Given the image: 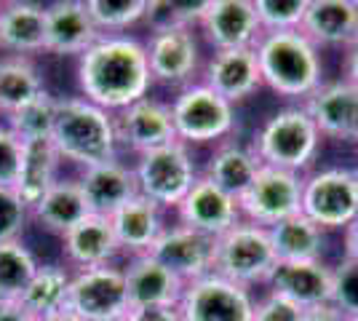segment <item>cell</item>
<instances>
[{
    "label": "cell",
    "instance_id": "obj_1",
    "mask_svg": "<svg viewBox=\"0 0 358 321\" xmlns=\"http://www.w3.org/2000/svg\"><path fill=\"white\" fill-rule=\"evenodd\" d=\"M75 73L83 99L107 113H120L145 99L155 83L148 48L131 35H99V41L78 57Z\"/></svg>",
    "mask_w": 358,
    "mask_h": 321
},
{
    "label": "cell",
    "instance_id": "obj_2",
    "mask_svg": "<svg viewBox=\"0 0 358 321\" xmlns=\"http://www.w3.org/2000/svg\"><path fill=\"white\" fill-rule=\"evenodd\" d=\"M51 145L57 148L62 161H70L80 169L110 164L115 161L118 148L115 115L83 97H59Z\"/></svg>",
    "mask_w": 358,
    "mask_h": 321
},
{
    "label": "cell",
    "instance_id": "obj_3",
    "mask_svg": "<svg viewBox=\"0 0 358 321\" xmlns=\"http://www.w3.org/2000/svg\"><path fill=\"white\" fill-rule=\"evenodd\" d=\"M262 86L289 99L305 102L324 83V59L299 30L265 32L254 48Z\"/></svg>",
    "mask_w": 358,
    "mask_h": 321
},
{
    "label": "cell",
    "instance_id": "obj_4",
    "mask_svg": "<svg viewBox=\"0 0 358 321\" xmlns=\"http://www.w3.org/2000/svg\"><path fill=\"white\" fill-rule=\"evenodd\" d=\"M321 142L324 137L310 113L302 105H292L281 107L262 123V129L254 137L252 150L262 161V166L302 174L305 169L313 166Z\"/></svg>",
    "mask_w": 358,
    "mask_h": 321
},
{
    "label": "cell",
    "instance_id": "obj_5",
    "mask_svg": "<svg viewBox=\"0 0 358 321\" xmlns=\"http://www.w3.org/2000/svg\"><path fill=\"white\" fill-rule=\"evenodd\" d=\"M278 265V255L273 249L268 228L241 220L217 238L214 249V273L238 284L254 287L268 284L273 268Z\"/></svg>",
    "mask_w": 358,
    "mask_h": 321
},
{
    "label": "cell",
    "instance_id": "obj_6",
    "mask_svg": "<svg viewBox=\"0 0 358 321\" xmlns=\"http://www.w3.org/2000/svg\"><path fill=\"white\" fill-rule=\"evenodd\" d=\"M171 121L182 145H209L236 131V105H230L206 83H190L171 102Z\"/></svg>",
    "mask_w": 358,
    "mask_h": 321
},
{
    "label": "cell",
    "instance_id": "obj_7",
    "mask_svg": "<svg viewBox=\"0 0 358 321\" xmlns=\"http://www.w3.org/2000/svg\"><path fill=\"white\" fill-rule=\"evenodd\" d=\"M134 177L139 196L158 204L161 209H177L179 201L198 180V169L190 155V148L182 142H171L158 150L142 153L134 164Z\"/></svg>",
    "mask_w": 358,
    "mask_h": 321
},
{
    "label": "cell",
    "instance_id": "obj_8",
    "mask_svg": "<svg viewBox=\"0 0 358 321\" xmlns=\"http://www.w3.org/2000/svg\"><path fill=\"white\" fill-rule=\"evenodd\" d=\"M302 174L259 166L252 185L238 196L241 220L273 228L302 212Z\"/></svg>",
    "mask_w": 358,
    "mask_h": 321
},
{
    "label": "cell",
    "instance_id": "obj_9",
    "mask_svg": "<svg viewBox=\"0 0 358 321\" xmlns=\"http://www.w3.org/2000/svg\"><path fill=\"white\" fill-rule=\"evenodd\" d=\"M67 308L83 321H123L131 311L126 273L115 265L75 271Z\"/></svg>",
    "mask_w": 358,
    "mask_h": 321
},
{
    "label": "cell",
    "instance_id": "obj_10",
    "mask_svg": "<svg viewBox=\"0 0 358 321\" xmlns=\"http://www.w3.org/2000/svg\"><path fill=\"white\" fill-rule=\"evenodd\" d=\"M302 214L324 230H345L358 217L350 169H321L302 180Z\"/></svg>",
    "mask_w": 358,
    "mask_h": 321
},
{
    "label": "cell",
    "instance_id": "obj_11",
    "mask_svg": "<svg viewBox=\"0 0 358 321\" xmlns=\"http://www.w3.org/2000/svg\"><path fill=\"white\" fill-rule=\"evenodd\" d=\"M179 316L182 321H254V297L246 287L209 273L185 284Z\"/></svg>",
    "mask_w": 358,
    "mask_h": 321
},
{
    "label": "cell",
    "instance_id": "obj_12",
    "mask_svg": "<svg viewBox=\"0 0 358 321\" xmlns=\"http://www.w3.org/2000/svg\"><path fill=\"white\" fill-rule=\"evenodd\" d=\"M150 76L155 83L166 86H190L201 67V46L198 35L187 27H169V30L150 32L148 43Z\"/></svg>",
    "mask_w": 358,
    "mask_h": 321
},
{
    "label": "cell",
    "instance_id": "obj_13",
    "mask_svg": "<svg viewBox=\"0 0 358 321\" xmlns=\"http://www.w3.org/2000/svg\"><path fill=\"white\" fill-rule=\"evenodd\" d=\"M214 249H217V238L179 222L171 228L166 225L148 255L169 268L177 278H182L185 284H190L195 278L214 273Z\"/></svg>",
    "mask_w": 358,
    "mask_h": 321
},
{
    "label": "cell",
    "instance_id": "obj_14",
    "mask_svg": "<svg viewBox=\"0 0 358 321\" xmlns=\"http://www.w3.org/2000/svg\"><path fill=\"white\" fill-rule=\"evenodd\" d=\"M302 107L310 113L321 137L358 145V86L350 80L321 83Z\"/></svg>",
    "mask_w": 358,
    "mask_h": 321
},
{
    "label": "cell",
    "instance_id": "obj_15",
    "mask_svg": "<svg viewBox=\"0 0 358 321\" xmlns=\"http://www.w3.org/2000/svg\"><path fill=\"white\" fill-rule=\"evenodd\" d=\"M177 217L182 225L201 230L211 238H220L236 222H241L238 199L224 193L222 187H217L203 174H198L193 187L187 190V196L179 201Z\"/></svg>",
    "mask_w": 358,
    "mask_h": 321
},
{
    "label": "cell",
    "instance_id": "obj_16",
    "mask_svg": "<svg viewBox=\"0 0 358 321\" xmlns=\"http://www.w3.org/2000/svg\"><path fill=\"white\" fill-rule=\"evenodd\" d=\"M268 284L273 294H281L305 311L318 306H331L334 268H329L324 260H278Z\"/></svg>",
    "mask_w": 358,
    "mask_h": 321
},
{
    "label": "cell",
    "instance_id": "obj_17",
    "mask_svg": "<svg viewBox=\"0 0 358 321\" xmlns=\"http://www.w3.org/2000/svg\"><path fill=\"white\" fill-rule=\"evenodd\" d=\"M115 134H118V142L136 150L139 155L171 145V142H177L171 107L166 102L145 97L131 107L115 113Z\"/></svg>",
    "mask_w": 358,
    "mask_h": 321
},
{
    "label": "cell",
    "instance_id": "obj_18",
    "mask_svg": "<svg viewBox=\"0 0 358 321\" xmlns=\"http://www.w3.org/2000/svg\"><path fill=\"white\" fill-rule=\"evenodd\" d=\"M201 30L214 51L257 48L265 35L254 11V0H211Z\"/></svg>",
    "mask_w": 358,
    "mask_h": 321
},
{
    "label": "cell",
    "instance_id": "obj_19",
    "mask_svg": "<svg viewBox=\"0 0 358 321\" xmlns=\"http://www.w3.org/2000/svg\"><path fill=\"white\" fill-rule=\"evenodd\" d=\"M102 32L91 22L86 0H59L45 6V51L54 57H80Z\"/></svg>",
    "mask_w": 358,
    "mask_h": 321
},
{
    "label": "cell",
    "instance_id": "obj_20",
    "mask_svg": "<svg viewBox=\"0 0 358 321\" xmlns=\"http://www.w3.org/2000/svg\"><path fill=\"white\" fill-rule=\"evenodd\" d=\"M299 32L315 48H350L358 43L356 0H308Z\"/></svg>",
    "mask_w": 358,
    "mask_h": 321
},
{
    "label": "cell",
    "instance_id": "obj_21",
    "mask_svg": "<svg viewBox=\"0 0 358 321\" xmlns=\"http://www.w3.org/2000/svg\"><path fill=\"white\" fill-rule=\"evenodd\" d=\"M203 83L230 105L249 99L262 86V73L254 48L214 51L203 70Z\"/></svg>",
    "mask_w": 358,
    "mask_h": 321
},
{
    "label": "cell",
    "instance_id": "obj_22",
    "mask_svg": "<svg viewBox=\"0 0 358 321\" xmlns=\"http://www.w3.org/2000/svg\"><path fill=\"white\" fill-rule=\"evenodd\" d=\"M123 273H126L131 308H179L185 281L158 260H152L150 255L131 257Z\"/></svg>",
    "mask_w": 358,
    "mask_h": 321
},
{
    "label": "cell",
    "instance_id": "obj_23",
    "mask_svg": "<svg viewBox=\"0 0 358 321\" xmlns=\"http://www.w3.org/2000/svg\"><path fill=\"white\" fill-rule=\"evenodd\" d=\"M78 183L83 190V199L89 204V212L99 214V217L115 214L123 204H129L134 196H139L134 169L123 166L120 161L83 169Z\"/></svg>",
    "mask_w": 358,
    "mask_h": 321
},
{
    "label": "cell",
    "instance_id": "obj_24",
    "mask_svg": "<svg viewBox=\"0 0 358 321\" xmlns=\"http://www.w3.org/2000/svg\"><path fill=\"white\" fill-rule=\"evenodd\" d=\"M62 249H64V260L78 271L113 265L120 252L110 217H99V214H89L83 222L67 230L62 236Z\"/></svg>",
    "mask_w": 358,
    "mask_h": 321
},
{
    "label": "cell",
    "instance_id": "obj_25",
    "mask_svg": "<svg viewBox=\"0 0 358 321\" xmlns=\"http://www.w3.org/2000/svg\"><path fill=\"white\" fill-rule=\"evenodd\" d=\"M0 48L11 57L45 51V6L30 0L0 3Z\"/></svg>",
    "mask_w": 358,
    "mask_h": 321
},
{
    "label": "cell",
    "instance_id": "obj_26",
    "mask_svg": "<svg viewBox=\"0 0 358 321\" xmlns=\"http://www.w3.org/2000/svg\"><path fill=\"white\" fill-rule=\"evenodd\" d=\"M110 225H113L120 252H129L131 257H142L166 230L164 209L145 196H134L115 214H110Z\"/></svg>",
    "mask_w": 358,
    "mask_h": 321
},
{
    "label": "cell",
    "instance_id": "obj_27",
    "mask_svg": "<svg viewBox=\"0 0 358 321\" xmlns=\"http://www.w3.org/2000/svg\"><path fill=\"white\" fill-rule=\"evenodd\" d=\"M59 164L62 158L51 139H32L24 142V155H22V169L16 180V193L24 201L27 209H35L45 193L59 183Z\"/></svg>",
    "mask_w": 358,
    "mask_h": 321
},
{
    "label": "cell",
    "instance_id": "obj_28",
    "mask_svg": "<svg viewBox=\"0 0 358 321\" xmlns=\"http://www.w3.org/2000/svg\"><path fill=\"white\" fill-rule=\"evenodd\" d=\"M32 217L51 233L64 236L67 230H73L78 222H83L89 217V204L83 199V190L78 180H59L48 193H45L41 204L32 209Z\"/></svg>",
    "mask_w": 358,
    "mask_h": 321
},
{
    "label": "cell",
    "instance_id": "obj_29",
    "mask_svg": "<svg viewBox=\"0 0 358 321\" xmlns=\"http://www.w3.org/2000/svg\"><path fill=\"white\" fill-rule=\"evenodd\" d=\"M259 166H262V161L257 158V153H254L252 148L227 142V145H220L211 153L209 164L203 169V177L211 180L217 187H222L224 193H230V196L238 199L241 193L252 185Z\"/></svg>",
    "mask_w": 358,
    "mask_h": 321
},
{
    "label": "cell",
    "instance_id": "obj_30",
    "mask_svg": "<svg viewBox=\"0 0 358 321\" xmlns=\"http://www.w3.org/2000/svg\"><path fill=\"white\" fill-rule=\"evenodd\" d=\"M273 249L278 255V260L297 262V260H321L324 244H327V233L315 225L313 220H308L299 212L289 217L284 222L268 228Z\"/></svg>",
    "mask_w": 358,
    "mask_h": 321
},
{
    "label": "cell",
    "instance_id": "obj_31",
    "mask_svg": "<svg viewBox=\"0 0 358 321\" xmlns=\"http://www.w3.org/2000/svg\"><path fill=\"white\" fill-rule=\"evenodd\" d=\"M70 281H73V273L64 265H57V262L38 265V271H35V276L27 284V290L22 292V297H19V306L24 308L27 313H32L35 319L57 313L62 308H67Z\"/></svg>",
    "mask_w": 358,
    "mask_h": 321
},
{
    "label": "cell",
    "instance_id": "obj_32",
    "mask_svg": "<svg viewBox=\"0 0 358 321\" xmlns=\"http://www.w3.org/2000/svg\"><path fill=\"white\" fill-rule=\"evenodd\" d=\"M43 78L35 62L27 57H3L0 59V115H14L19 107L43 94Z\"/></svg>",
    "mask_w": 358,
    "mask_h": 321
},
{
    "label": "cell",
    "instance_id": "obj_33",
    "mask_svg": "<svg viewBox=\"0 0 358 321\" xmlns=\"http://www.w3.org/2000/svg\"><path fill=\"white\" fill-rule=\"evenodd\" d=\"M41 262L27 246L19 241L0 244V303H19Z\"/></svg>",
    "mask_w": 358,
    "mask_h": 321
},
{
    "label": "cell",
    "instance_id": "obj_34",
    "mask_svg": "<svg viewBox=\"0 0 358 321\" xmlns=\"http://www.w3.org/2000/svg\"><path fill=\"white\" fill-rule=\"evenodd\" d=\"M57 102L59 97L51 92L38 94L32 102L19 107L14 115L6 118V126L14 131L22 142H32V139H51L54 131V121H57Z\"/></svg>",
    "mask_w": 358,
    "mask_h": 321
},
{
    "label": "cell",
    "instance_id": "obj_35",
    "mask_svg": "<svg viewBox=\"0 0 358 321\" xmlns=\"http://www.w3.org/2000/svg\"><path fill=\"white\" fill-rule=\"evenodd\" d=\"M211 0H148V19L150 32L169 30V27H201L203 16L209 11Z\"/></svg>",
    "mask_w": 358,
    "mask_h": 321
},
{
    "label": "cell",
    "instance_id": "obj_36",
    "mask_svg": "<svg viewBox=\"0 0 358 321\" xmlns=\"http://www.w3.org/2000/svg\"><path fill=\"white\" fill-rule=\"evenodd\" d=\"M91 22L102 35H120L148 14V0H86Z\"/></svg>",
    "mask_w": 358,
    "mask_h": 321
},
{
    "label": "cell",
    "instance_id": "obj_37",
    "mask_svg": "<svg viewBox=\"0 0 358 321\" xmlns=\"http://www.w3.org/2000/svg\"><path fill=\"white\" fill-rule=\"evenodd\" d=\"M308 0H254L262 32H292L302 27Z\"/></svg>",
    "mask_w": 358,
    "mask_h": 321
},
{
    "label": "cell",
    "instance_id": "obj_38",
    "mask_svg": "<svg viewBox=\"0 0 358 321\" xmlns=\"http://www.w3.org/2000/svg\"><path fill=\"white\" fill-rule=\"evenodd\" d=\"M30 209L19 199L14 187H0V244L6 241H19L27 228Z\"/></svg>",
    "mask_w": 358,
    "mask_h": 321
},
{
    "label": "cell",
    "instance_id": "obj_39",
    "mask_svg": "<svg viewBox=\"0 0 358 321\" xmlns=\"http://www.w3.org/2000/svg\"><path fill=\"white\" fill-rule=\"evenodd\" d=\"M331 306L343 316H358V262L343 260L334 268Z\"/></svg>",
    "mask_w": 358,
    "mask_h": 321
},
{
    "label": "cell",
    "instance_id": "obj_40",
    "mask_svg": "<svg viewBox=\"0 0 358 321\" xmlns=\"http://www.w3.org/2000/svg\"><path fill=\"white\" fill-rule=\"evenodd\" d=\"M22 155H24V142L6 123H0V187H16Z\"/></svg>",
    "mask_w": 358,
    "mask_h": 321
},
{
    "label": "cell",
    "instance_id": "obj_41",
    "mask_svg": "<svg viewBox=\"0 0 358 321\" xmlns=\"http://www.w3.org/2000/svg\"><path fill=\"white\" fill-rule=\"evenodd\" d=\"M305 308L294 306L281 294H265L262 300L254 303V321H302Z\"/></svg>",
    "mask_w": 358,
    "mask_h": 321
},
{
    "label": "cell",
    "instance_id": "obj_42",
    "mask_svg": "<svg viewBox=\"0 0 358 321\" xmlns=\"http://www.w3.org/2000/svg\"><path fill=\"white\" fill-rule=\"evenodd\" d=\"M123 321H182L179 308H131Z\"/></svg>",
    "mask_w": 358,
    "mask_h": 321
},
{
    "label": "cell",
    "instance_id": "obj_43",
    "mask_svg": "<svg viewBox=\"0 0 358 321\" xmlns=\"http://www.w3.org/2000/svg\"><path fill=\"white\" fill-rule=\"evenodd\" d=\"M302 321H345V316L334 306H318V308H308Z\"/></svg>",
    "mask_w": 358,
    "mask_h": 321
},
{
    "label": "cell",
    "instance_id": "obj_44",
    "mask_svg": "<svg viewBox=\"0 0 358 321\" xmlns=\"http://www.w3.org/2000/svg\"><path fill=\"white\" fill-rule=\"evenodd\" d=\"M0 321H35L19 303H0Z\"/></svg>",
    "mask_w": 358,
    "mask_h": 321
},
{
    "label": "cell",
    "instance_id": "obj_45",
    "mask_svg": "<svg viewBox=\"0 0 358 321\" xmlns=\"http://www.w3.org/2000/svg\"><path fill=\"white\" fill-rule=\"evenodd\" d=\"M345 260L358 262V217L345 228Z\"/></svg>",
    "mask_w": 358,
    "mask_h": 321
},
{
    "label": "cell",
    "instance_id": "obj_46",
    "mask_svg": "<svg viewBox=\"0 0 358 321\" xmlns=\"http://www.w3.org/2000/svg\"><path fill=\"white\" fill-rule=\"evenodd\" d=\"M345 80H350L353 86H358V43L348 48V54H345Z\"/></svg>",
    "mask_w": 358,
    "mask_h": 321
},
{
    "label": "cell",
    "instance_id": "obj_47",
    "mask_svg": "<svg viewBox=\"0 0 358 321\" xmlns=\"http://www.w3.org/2000/svg\"><path fill=\"white\" fill-rule=\"evenodd\" d=\"M35 321H83V319L75 316L70 308H62L57 313H48V316H41V319H35Z\"/></svg>",
    "mask_w": 358,
    "mask_h": 321
},
{
    "label": "cell",
    "instance_id": "obj_48",
    "mask_svg": "<svg viewBox=\"0 0 358 321\" xmlns=\"http://www.w3.org/2000/svg\"><path fill=\"white\" fill-rule=\"evenodd\" d=\"M350 171H353V187H356V199H358V166L350 169Z\"/></svg>",
    "mask_w": 358,
    "mask_h": 321
},
{
    "label": "cell",
    "instance_id": "obj_49",
    "mask_svg": "<svg viewBox=\"0 0 358 321\" xmlns=\"http://www.w3.org/2000/svg\"><path fill=\"white\" fill-rule=\"evenodd\" d=\"M345 321H358V316H345Z\"/></svg>",
    "mask_w": 358,
    "mask_h": 321
},
{
    "label": "cell",
    "instance_id": "obj_50",
    "mask_svg": "<svg viewBox=\"0 0 358 321\" xmlns=\"http://www.w3.org/2000/svg\"><path fill=\"white\" fill-rule=\"evenodd\" d=\"M356 3H358V0H356Z\"/></svg>",
    "mask_w": 358,
    "mask_h": 321
}]
</instances>
